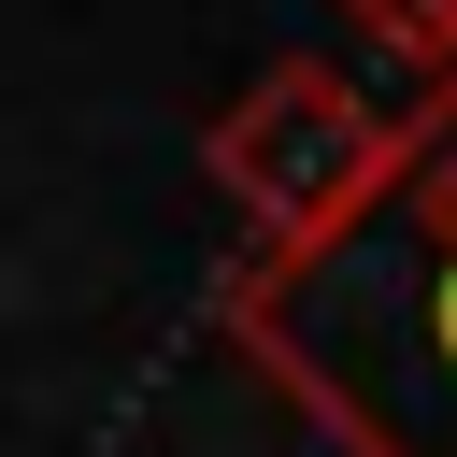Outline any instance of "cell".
<instances>
[{"label": "cell", "instance_id": "6da1fadb", "mask_svg": "<svg viewBox=\"0 0 457 457\" xmlns=\"http://www.w3.org/2000/svg\"><path fill=\"white\" fill-rule=\"evenodd\" d=\"M228 328L343 457H457V86L400 114L343 228L243 257Z\"/></svg>", "mask_w": 457, "mask_h": 457}, {"label": "cell", "instance_id": "7a4b0ae2", "mask_svg": "<svg viewBox=\"0 0 457 457\" xmlns=\"http://www.w3.org/2000/svg\"><path fill=\"white\" fill-rule=\"evenodd\" d=\"M386 157H400V114H386V100H357V86H343V71H314V57L257 71V86L214 114V143H200V171H214V186H228V214L257 228V257H271V243L343 228V214L386 186Z\"/></svg>", "mask_w": 457, "mask_h": 457}, {"label": "cell", "instance_id": "3957f363", "mask_svg": "<svg viewBox=\"0 0 457 457\" xmlns=\"http://www.w3.org/2000/svg\"><path fill=\"white\" fill-rule=\"evenodd\" d=\"M357 29H371V43H400L428 86H457V0H357Z\"/></svg>", "mask_w": 457, "mask_h": 457}]
</instances>
